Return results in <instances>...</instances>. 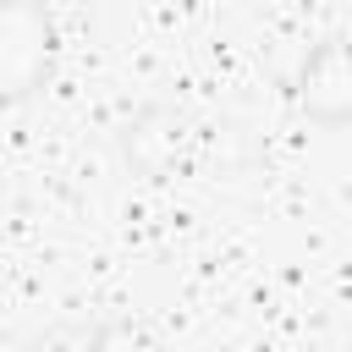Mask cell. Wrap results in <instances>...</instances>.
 Returning <instances> with one entry per match:
<instances>
[{
	"mask_svg": "<svg viewBox=\"0 0 352 352\" xmlns=\"http://www.w3.org/2000/svg\"><path fill=\"white\" fill-rule=\"evenodd\" d=\"M116 143H121L126 170L143 176V182H154V187H170V182L198 176V170H204V154H209V132H204L182 104H170V99L138 104V110L121 121Z\"/></svg>",
	"mask_w": 352,
	"mask_h": 352,
	"instance_id": "1",
	"label": "cell"
},
{
	"mask_svg": "<svg viewBox=\"0 0 352 352\" xmlns=\"http://www.w3.org/2000/svg\"><path fill=\"white\" fill-rule=\"evenodd\" d=\"M55 60V22L44 0H6L0 6V99L16 110L33 94H44Z\"/></svg>",
	"mask_w": 352,
	"mask_h": 352,
	"instance_id": "2",
	"label": "cell"
},
{
	"mask_svg": "<svg viewBox=\"0 0 352 352\" xmlns=\"http://www.w3.org/2000/svg\"><path fill=\"white\" fill-rule=\"evenodd\" d=\"M292 104L314 126H352V38H319L297 77H292Z\"/></svg>",
	"mask_w": 352,
	"mask_h": 352,
	"instance_id": "3",
	"label": "cell"
}]
</instances>
